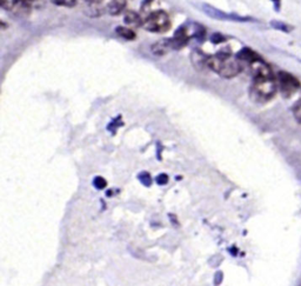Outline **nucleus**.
Listing matches in <instances>:
<instances>
[{"label":"nucleus","mask_w":301,"mask_h":286,"mask_svg":"<svg viewBox=\"0 0 301 286\" xmlns=\"http://www.w3.org/2000/svg\"><path fill=\"white\" fill-rule=\"evenodd\" d=\"M138 179L141 181V184L145 185V186H150V184H152V178H150V173L147 172L139 173Z\"/></svg>","instance_id":"nucleus-16"},{"label":"nucleus","mask_w":301,"mask_h":286,"mask_svg":"<svg viewBox=\"0 0 301 286\" xmlns=\"http://www.w3.org/2000/svg\"><path fill=\"white\" fill-rule=\"evenodd\" d=\"M251 66L253 83L251 86V97L259 103L271 100L278 91L277 77L267 63L263 59L258 60Z\"/></svg>","instance_id":"nucleus-1"},{"label":"nucleus","mask_w":301,"mask_h":286,"mask_svg":"<svg viewBox=\"0 0 301 286\" xmlns=\"http://www.w3.org/2000/svg\"><path fill=\"white\" fill-rule=\"evenodd\" d=\"M271 26L278 31L285 32V33H289V32H292L294 30V26L289 25L287 24V22H280V20H272Z\"/></svg>","instance_id":"nucleus-13"},{"label":"nucleus","mask_w":301,"mask_h":286,"mask_svg":"<svg viewBox=\"0 0 301 286\" xmlns=\"http://www.w3.org/2000/svg\"><path fill=\"white\" fill-rule=\"evenodd\" d=\"M126 1H109L107 5V12L111 16H119L126 7Z\"/></svg>","instance_id":"nucleus-11"},{"label":"nucleus","mask_w":301,"mask_h":286,"mask_svg":"<svg viewBox=\"0 0 301 286\" xmlns=\"http://www.w3.org/2000/svg\"><path fill=\"white\" fill-rule=\"evenodd\" d=\"M224 39L225 38L221 36V34L216 33V34H214V36L212 37V43H214V44H219V43L222 42V40H224Z\"/></svg>","instance_id":"nucleus-20"},{"label":"nucleus","mask_w":301,"mask_h":286,"mask_svg":"<svg viewBox=\"0 0 301 286\" xmlns=\"http://www.w3.org/2000/svg\"><path fill=\"white\" fill-rule=\"evenodd\" d=\"M236 58L239 60L240 63L245 62V63L250 64V65H252L253 63L258 62V60L262 59V58L260 57L256 51L251 50L250 47H244L242 50H240L238 53H236Z\"/></svg>","instance_id":"nucleus-9"},{"label":"nucleus","mask_w":301,"mask_h":286,"mask_svg":"<svg viewBox=\"0 0 301 286\" xmlns=\"http://www.w3.org/2000/svg\"><path fill=\"white\" fill-rule=\"evenodd\" d=\"M0 6L17 16H28L32 11V1H1Z\"/></svg>","instance_id":"nucleus-5"},{"label":"nucleus","mask_w":301,"mask_h":286,"mask_svg":"<svg viewBox=\"0 0 301 286\" xmlns=\"http://www.w3.org/2000/svg\"><path fill=\"white\" fill-rule=\"evenodd\" d=\"M124 20H125V22L127 25L133 26V27L143 26V22H144V20L141 19V17L135 12H127L125 14V18H124Z\"/></svg>","instance_id":"nucleus-12"},{"label":"nucleus","mask_w":301,"mask_h":286,"mask_svg":"<svg viewBox=\"0 0 301 286\" xmlns=\"http://www.w3.org/2000/svg\"><path fill=\"white\" fill-rule=\"evenodd\" d=\"M115 31H117V33L119 34L120 37H123V38L126 39V40H133L135 38V33L131 30V28L119 26V27H117V30H115Z\"/></svg>","instance_id":"nucleus-14"},{"label":"nucleus","mask_w":301,"mask_h":286,"mask_svg":"<svg viewBox=\"0 0 301 286\" xmlns=\"http://www.w3.org/2000/svg\"><path fill=\"white\" fill-rule=\"evenodd\" d=\"M143 27L150 32H154V33L167 32L171 28L169 14L165 11H153L144 19Z\"/></svg>","instance_id":"nucleus-3"},{"label":"nucleus","mask_w":301,"mask_h":286,"mask_svg":"<svg viewBox=\"0 0 301 286\" xmlns=\"http://www.w3.org/2000/svg\"><path fill=\"white\" fill-rule=\"evenodd\" d=\"M292 112H293L295 120H297L299 124H301V95L299 99L294 103L293 108H292Z\"/></svg>","instance_id":"nucleus-15"},{"label":"nucleus","mask_w":301,"mask_h":286,"mask_svg":"<svg viewBox=\"0 0 301 286\" xmlns=\"http://www.w3.org/2000/svg\"><path fill=\"white\" fill-rule=\"evenodd\" d=\"M207 67L227 79L236 77L242 71L241 63L236 58H232L230 48L220 50L215 56L208 57Z\"/></svg>","instance_id":"nucleus-2"},{"label":"nucleus","mask_w":301,"mask_h":286,"mask_svg":"<svg viewBox=\"0 0 301 286\" xmlns=\"http://www.w3.org/2000/svg\"><path fill=\"white\" fill-rule=\"evenodd\" d=\"M171 48H172V46H171V39L159 40V42L154 43V44L150 46L152 53L155 54V56H164Z\"/></svg>","instance_id":"nucleus-10"},{"label":"nucleus","mask_w":301,"mask_h":286,"mask_svg":"<svg viewBox=\"0 0 301 286\" xmlns=\"http://www.w3.org/2000/svg\"><path fill=\"white\" fill-rule=\"evenodd\" d=\"M107 11V6H105L103 1H86L84 6V13L91 18H97L101 17Z\"/></svg>","instance_id":"nucleus-6"},{"label":"nucleus","mask_w":301,"mask_h":286,"mask_svg":"<svg viewBox=\"0 0 301 286\" xmlns=\"http://www.w3.org/2000/svg\"><path fill=\"white\" fill-rule=\"evenodd\" d=\"M155 180H157L159 185H166L167 181H169V176H167L166 173H161V175L158 176Z\"/></svg>","instance_id":"nucleus-19"},{"label":"nucleus","mask_w":301,"mask_h":286,"mask_svg":"<svg viewBox=\"0 0 301 286\" xmlns=\"http://www.w3.org/2000/svg\"><path fill=\"white\" fill-rule=\"evenodd\" d=\"M93 184L98 190H103L106 187L107 181H106V179H104L103 177H95L93 180Z\"/></svg>","instance_id":"nucleus-17"},{"label":"nucleus","mask_w":301,"mask_h":286,"mask_svg":"<svg viewBox=\"0 0 301 286\" xmlns=\"http://www.w3.org/2000/svg\"><path fill=\"white\" fill-rule=\"evenodd\" d=\"M53 4L58 5V6H64V7H74L78 2L77 1H59V0H54Z\"/></svg>","instance_id":"nucleus-18"},{"label":"nucleus","mask_w":301,"mask_h":286,"mask_svg":"<svg viewBox=\"0 0 301 286\" xmlns=\"http://www.w3.org/2000/svg\"><path fill=\"white\" fill-rule=\"evenodd\" d=\"M204 11L206 12L210 17H213V18H218V19H228V20H236V22H247V20H251L250 18H242V17L236 16V14H227L221 12V11L215 10V8L210 6V5H204L202 6Z\"/></svg>","instance_id":"nucleus-7"},{"label":"nucleus","mask_w":301,"mask_h":286,"mask_svg":"<svg viewBox=\"0 0 301 286\" xmlns=\"http://www.w3.org/2000/svg\"><path fill=\"white\" fill-rule=\"evenodd\" d=\"M188 33L186 28L181 27L175 32V34L173 36V38H171V46H172V50H181L182 47L187 45L188 43Z\"/></svg>","instance_id":"nucleus-8"},{"label":"nucleus","mask_w":301,"mask_h":286,"mask_svg":"<svg viewBox=\"0 0 301 286\" xmlns=\"http://www.w3.org/2000/svg\"><path fill=\"white\" fill-rule=\"evenodd\" d=\"M278 88L285 99L293 97L301 88V83L297 77L287 71H279L277 73Z\"/></svg>","instance_id":"nucleus-4"}]
</instances>
